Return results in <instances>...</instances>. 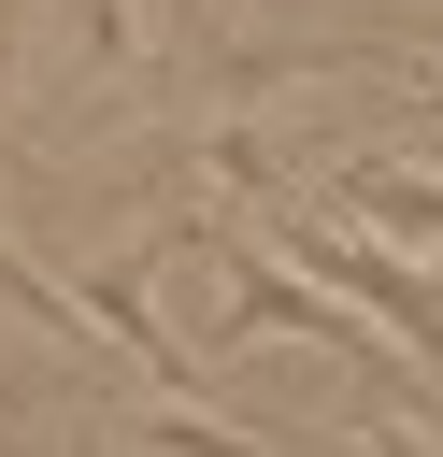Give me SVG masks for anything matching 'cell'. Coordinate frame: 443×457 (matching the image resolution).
Returning a JSON list of instances; mask_svg holds the SVG:
<instances>
[{"label":"cell","mask_w":443,"mask_h":457,"mask_svg":"<svg viewBox=\"0 0 443 457\" xmlns=\"http://www.w3.org/2000/svg\"><path fill=\"white\" fill-rule=\"evenodd\" d=\"M272 243H286V257H300L314 286H343V300H357V314H372V328H386L400 357H443V300H429L414 243H372L357 214H329V228H300V214H286Z\"/></svg>","instance_id":"obj_1"},{"label":"cell","mask_w":443,"mask_h":457,"mask_svg":"<svg viewBox=\"0 0 443 457\" xmlns=\"http://www.w3.org/2000/svg\"><path fill=\"white\" fill-rule=\"evenodd\" d=\"M343 214H357V228L443 243V171H414V157H343Z\"/></svg>","instance_id":"obj_2"},{"label":"cell","mask_w":443,"mask_h":457,"mask_svg":"<svg viewBox=\"0 0 443 457\" xmlns=\"http://www.w3.org/2000/svg\"><path fill=\"white\" fill-rule=\"evenodd\" d=\"M129 443H143V457H272L257 428H214V414H186V400H143Z\"/></svg>","instance_id":"obj_3"},{"label":"cell","mask_w":443,"mask_h":457,"mask_svg":"<svg viewBox=\"0 0 443 457\" xmlns=\"http://www.w3.org/2000/svg\"><path fill=\"white\" fill-rule=\"evenodd\" d=\"M0 300H14L29 328H57V343H86V300H57V286H43V271H29L14 243H0Z\"/></svg>","instance_id":"obj_4"},{"label":"cell","mask_w":443,"mask_h":457,"mask_svg":"<svg viewBox=\"0 0 443 457\" xmlns=\"http://www.w3.org/2000/svg\"><path fill=\"white\" fill-rule=\"evenodd\" d=\"M329 457H443V443H429V428H343Z\"/></svg>","instance_id":"obj_5"},{"label":"cell","mask_w":443,"mask_h":457,"mask_svg":"<svg viewBox=\"0 0 443 457\" xmlns=\"http://www.w3.org/2000/svg\"><path fill=\"white\" fill-rule=\"evenodd\" d=\"M400 71V100H414V129H443V57H386Z\"/></svg>","instance_id":"obj_6"},{"label":"cell","mask_w":443,"mask_h":457,"mask_svg":"<svg viewBox=\"0 0 443 457\" xmlns=\"http://www.w3.org/2000/svg\"><path fill=\"white\" fill-rule=\"evenodd\" d=\"M29 400H43V386H29V371H14V357H0V414H29Z\"/></svg>","instance_id":"obj_7"}]
</instances>
